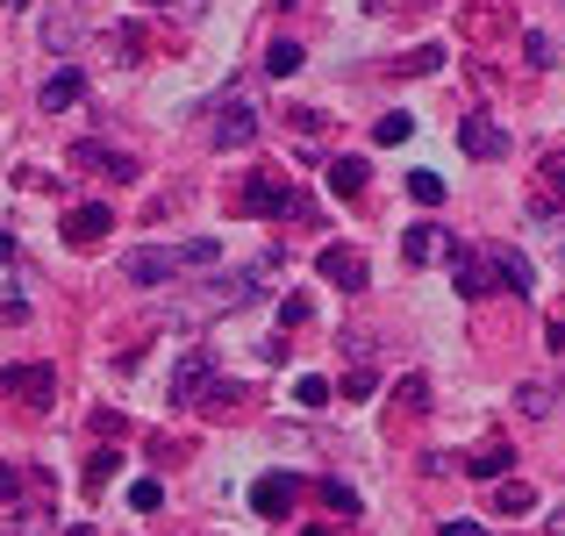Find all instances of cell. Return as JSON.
I'll use <instances>...</instances> for the list:
<instances>
[{
  "mask_svg": "<svg viewBox=\"0 0 565 536\" xmlns=\"http://www.w3.org/2000/svg\"><path fill=\"white\" fill-rule=\"evenodd\" d=\"M344 394H351V400H373V394H380V372H351Z\"/></svg>",
  "mask_w": 565,
  "mask_h": 536,
  "instance_id": "29",
  "label": "cell"
},
{
  "mask_svg": "<svg viewBox=\"0 0 565 536\" xmlns=\"http://www.w3.org/2000/svg\"><path fill=\"white\" fill-rule=\"evenodd\" d=\"M494 272H501V287H515V293H530V258H515V250H494Z\"/></svg>",
  "mask_w": 565,
  "mask_h": 536,
  "instance_id": "17",
  "label": "cell"
},
{
  "mask_svg": "<svg viewBox=\"0 0 565 536\" xmlns=\"http://www.w3.org/2000/svg\"><path fill=\"white\" fill-rule=\"evenodd\" d=\"M458 151H472V158H509V137H501L494 115H466V122H458Z\"/></svg>",
  "mask_w": 565,
  "mask_h": 536,
  "instance_id": "8",
  "label": "cell"
},
{
  "mask_svg": "<svg viewBox=\"0 0 565 536\" xmlns=\"http://www.w3.org/2000/svg\"><path fill=\"white\" fill-rule=\"evenodd\" d=\"M180 265H186V272H215L222 244H215V236H193V244H180Z\"/></svg>",
  "mask_w": 565,
  "mask_h": 536,
  "instance_id": "15",
  "label": "cell"
},
{
  "mask_svg": "<svg viewBox=\"0 0 565 536\" xmlns=\"http://www.w3.org/2000/svg\"><path fill=\"white\" fill-rule=\"evenodd\" d=\"M250 137H258V115H250V100H222V108L207 115V143H215V151H244Z\"/></svg>",
  "mask_w": 565,
  "mask_h": 536,
  "instance_id": "2",
  "label": "cell"
},
{
  "mask_svg": "<svg viewBox=\"0 0 565 536\" xmlns=\"http://www.w3.org/2000/svg\"><path fill=\"white\" fill-rule=\"evenodd\" d=\"M129 501H137V515H158V501H166V486H158V480H137V486H129Z\"/></svg>",
  "mask_w": 565,
  "mask_h": 536,
  "instance_id": "26",
  "label": "cell"
},
{
  "mask_svg": "<svg viewBox=\"0 0 565 536\" xmlns=\"http://www.w3.org/2000/svg\"><path fill=\"white\" fill-rule=\"evenodd\" d=\"M180 272H186L180 250H166V244L129 250V258H122V279H129V287H166V279H180Z\"/></svg>",
  "mask_w": 565,
  "mask_h": 536,
  "instance_id": "3",
  "label": "cell"
},
{
  "mask_svg": "<svg viewBox=\"0 0 565 536\" xmlns=\"http://www.w3.org/2000/svg\"><path fill=\"white\" fill-rule=\"evenodd\" d=\"M79 36H86V29H79V14H65V8H57L51 22H43V43H51V51H72Z\"/></svg>",
  "mask_w": 565,
  "mask_h": 536,
  "instance_id": "16",
  "label": "cell"
},
{
  "mask_svg": "<svg viewBox=\"0 0 565 536\" xmlns=\"http://www.w3.org/2000/svg\"><path fill=\"white\" fill-rule=\"evenodd\" d=\"M79 94H86V79H79V72H72V65H65V72H51V86H43V108L57 115V108H72V100H79Z\"/></svg>",
  "mask_w": 565,
  "mask_h": 536,
  "instance_id": "13",
  "label": "cell"
},
{
  "mask_svg": "<svg viewBox=\"0 0 565 536\" xmlns=\"http://www.w3.org/2000/svg\"><path fill=\"white\" fill-rule=\"evenodd\" d=\"M451 250H458V244L437 229V222H423V229H408V236H401V258H408V265H444Z\"/></svg>",
  "mask_w": 565,
  "mask_h": 536,
  "instance_id": "9",
  "label": "cell"
},
{
  "mask_svg": "<svg viewBox=\"0 0 565 536\" xmlns=\"http://www.w3.org/2000/svg\"><path fill=\"white\" fill-rule=\"evenodd\" d=\"M552 386H523V394H515V408H523V415H552Z\"/></svg>",
  "mask_w": 565,
  "mask_h": 536,
  "instance_id": "24",
  "label": "cell"
},
{
  "mask_svg": "<svg viewBox=\"0 0 565 536\" xmlns=\"http://www.w3.org/2000/svg\"><path fill=\"white\" fill-rule=\"evenodd\" d=\"M365 179H373V172H365V158H330V186L337 193H359Z\"/></svg>",
  "mask_w": 565,
  "mask_h": 536,
  "instance_id": "18",
  "label": "cell"
},
{
  "mask_svg": "<svg viewBox=\"0 0 565 536\" xmlns=\"http://www.w3.org/2000/svg\"><path fill=\"white\" fill-rule=\"evenodd\" d=\"M108 229H115V207H108V201H79V207L65 215V244H72V250H79V244H100Z\"/></svg>",
  "mask_w": 565,
  "mask_h": 536,
  "instance_id": "6",
  "label": "cell"
},
{
  "mask_svg": "<svg viewBox=\"0 0 565 536\" xmlns=\"http://www.w3.org/2000/svg\"><path fill=\"white\" fill-rule=\"evenodd\" d=\"M0 8H29V0H0Z\"/></svg>",
  "mask_w": 565,
  "mask_h": 536,
  "instance_id": "36",
  "label": "cell"
},
{
  "mask_svg": "<svg viewBox=\"0 0 565 536\" xmlns=\"http://www.w3.org/2000/svg\"><path fill=\"white\" fill-rule=\"evenodd\" d=\"M230 207L236 215H301V201H294L279 179H250L244 193H230Z\"/></svg>",
  "mask_w": 565,
  "mask_h": 536,
  "instance_id": "4",
  "label": "cell"
},
{
  "mask_svg": "<svg viewBox=\"0 0 565 536\" xmlns=\"http://www.w3.org/2000/svg\"><path fill=\"white\" fill-rule=\"evenodd\" d=\"M552 536H565V501H558V508H552Z\"/></svg>",
  "mask_w": 565,
  "mask_h": 536,
  "instance_id": "34",
  "label": "cell"
},
{
  "mask_svg": "<svg viewBox=\"0 0 565 536\" xmlns=\"http://www.w3.org/2000/svg\"><path fill=\"white\" fill-rule=\"evenodd\" d=\"M322 508H337V515H359V494H351L344 480H322Z\"/></svg>",
  "mask_w": 565,
  "mask_h": 536,
  "instance_id": "23",
  "label": "cell"
},
{
  "mask_svg": "<svg viewBox=\"0 0 565 536\" xmlns=\"http://www.w3.org/2000/svg\"><path fill=\"white\" fill-rule=\"evenodd\" d=\"M294 400H301V408H322V400H330V379H316V372H308V379L294 386Z\"/></svg>",
  "mask_w": 565,
  "mask_h": 536,
  "instance_id": "27",
  "label": "cell"
},
{
  "mask_svg": "<svg viewBox=\"0 0 565 536\" xmlns=\"http://www.w3.org/2000/svg\"><path fill=\"white\" fill-rule=\"evenodd\" d=\"M279 322H287V330H301V322H308V293H287V301H279Z\"/></svg>",
  "mask_w": 565,
  "mask_h": 536,
  "instance_id": "28",
  "label": "cell"
},
{
  "mask_svg": "<svg viewBox=\"0 0 565 536\" xmlns=\"http://www.w3.org/2000/svg\"><path fill=\"white\" fill-rule=\"evenodd\" d=\"M265 72H273V79H294V72H301V43H287V36H279L273 51H265Z\"/></svg>",
  "mask_w": 565,
  "mask_h": 536,
  "instance_id": "20",
  "label": "cell"
},
{
  "mask_svg": "<svg viewBox=\"0 0 565 536\" xmlns=\"http://www.w3.org/2000/svg\"><path fill=\"white\" fill-rule=\"evenodd\" d=\"M466 472H472V480H494V472H509V443H487V451H472Z\"/></svg>",
  "mask_w": 565,
  "mask_h": 536,
  "instance_id": "19",
  "label": "cell"
},
{
  "mask_svg": "<svg viewBox=\"0 0 565 536\" xmlns=\"http://www.w3.org/2000/svg\"><path fill=\"white\" fill-rule=\"evenodd\" d=\"M0 394L22 400V408H51V400H57V372L36 365V357H29V365H8V372H0Z\"/></svg>",
  "mask_w": 565,
  "mask_h": 536,
  "instance_id": "1",
  "label": "cell"
},
{
  "mask_svg": "<svg viewBox=\"0 0 565 536\" xmlns=\"http://www.w3.org/2000/svg\"><path fill=\"white\" fill-rule=\"evenodd\" d=\"M166 8H172V14H186V22H193V14H207V0H166Z\"/></svg>",
  "mask_w": 565,
  "mask_h": 536,
  "instance_id": "32",
  "label": "cell"
},
{
  "mask_svg": "<svg viewBox=\"0 0 565 536\" xmlns=\"http://www.w3.org/2000/svg\"><path fill=\"white\" fill-rule=\"evenodd\" d=\"M294 501H301V480H294V472H265V480L250 486V508H258L265 523H279V515H294Z\"/></svg>",
  "mask_w": 565,
  "mask_h": 536,
  "instance_id": "5",
  "label": "cell"
},
{
  "mask_svg": "<svg viewBox=\"0 0 565 536\" xmlns=\"http://www.w3.org/2000/svg\"><path fill=\"white\" fill-rule=\"evenodd\" d=\"M108 480H115V451H100L94 465H86V480H79V486H86V494H100V486H108Z\"/></svg>",
  "mask_w": 565,
  "mask_h": 536,
  "instance_id": "25",
  "label": "cell"
},
{
  "mask_svg": "<svg viewBox=\"0 0 565 536\" xmlns=\"http://www.w3.org/2000/svg\"><path fill=\"white\" fill-rule=\"evenodd\" d=\"M494 508L501 515H530V508H537V486H530V480H501L494 486Z\"/></svg>",
  "mask_w": 565,
  "mask_h": 536,
  "instance_id": "14",
  "label": "cell"
},
{
  "mask_svg": "<svg viewBox=\"0 0 565 536\" xmlns=\"http://www.w3.org/2000/svg\"><path fill=\"white\" fill-rule=\"evenodd\" d=\"M207 386H215V357H207V351H186L180 365H172V400L186 408V400H201Z\"/></svg>",
  "mask_w": 565,
  "mask_h": 536,
  "instance_id": "7",
  "label": "cell"
},
{
  "mask_svg": "<svg viewBox=\"0 0 565 536\" xmlns=\"http://www.w3.org/2000/svg\"><path fill=\"white\" fill-rule=\"evenodd\" d=\"M408 137H415V115H401V108H394V115H380L373 143H408Z\"/></svg>",
  "mask_w": 565,
  "mask_h": 536,
  "instance_id": "21",
  "label": "cell"
},
{
  "mask_svg": "<svg viewBox=\"0 0 565 536\" xmlns=\"http://www.w3.org/2000/svg\"><path fill=\"white\" fill-rule=\"evenodd\" d=\"M458 293H466V301H480V293H494L501 287V272H494V250H472V258H458Z\"/></svg>",
  "mask_w": 565,
  "mask_h": 536,
  "instance_id": "10",
  "label": "cell"
},
{
  "mask_svg": "<svg viewBox=\"0 0 565 536\" xmlns=\"http://www.w3.org/2000/svg\"><path fill=\"white\" fill-rule=\"evenodd\" d=\"M65 536H94V529H86V523H79V529H65Z\"/></svg>",
  "mask_w": 565,
  "mask_h": 536,
  "instance_id": "35",
  "label": "cell"
},
{
  "mask_svg": "<svg viewBox=\"0 0 565 536\" xmlns=\"http://www.w3.org/2000/svg\"><path fill=\"white\" fill-rule=\"evenodd\" d=\"M408 201L437 207V201H444V179H437V172H408Z\"/></svg>",
  "mask_w": 565,
  "mask_h": 536,
  "instance_id": "22",
  "label": "cell"
},
{
  "mask_svg": "<svg viewBox=\"0 0 565 536\" xmlns=\"http://www.w3.org/2000/svg\"><path fill=\"white\" fill-rule=\"evenodd\" d=\"M537 172H544V186H552V193H558V201H565V151H552V158H544V165H537Z\"/></svg>",
  "mask_w": 565,
  "mask_h": 536,
  "instance_id": "30",
  "label": "cell"
},
{
  "mask_svg": "<svg viewBox=\"0 0 565 536\" xmlns=\"http://www.w3.org/2000/svg\"><path fill=\"white\" fill-rule=\"evenodd\" d=\"M308 536H330V529H308Z\"/></svg>",
  "mask_w": 565,
  "mask_h": 536,
  "instance_id": "37",
  "label": "cell"
},
{
  "mask_svg": "<svg viewBox=\"0 0 565 536\" xmlns=\"http://www.w3.org/2000/svg\"><path fill=\"white\" fill-rule=\"evenodd\" d=\"M322 279L344 287V293H359L365 287V258H359V250H322Z\"/></svg>",
  "mask_w": 565,
  "mask_h": 536,
  "instance_id": "11",
  "label": "cell"
},
{
  "mask_svg": "<svg viewBox=\"0 0 565 536\" xmlns=\"http://www.w3.org/2000/svg\"><path fill=\"white\" fill-rule=\"evenodd\" d=\"M79 165H94V172H108V179H137V158L129 151H108V143H79Z\"/></svg>",
  "mask_w": 565,
  "mask_h": 536,
  "instance_id": "12",
  "label": "cell"
},
{
  "mask_svg": "<svg viewBox=\"0 0 565 536\" xmlns=\"http://www.w3.org/2000/svg\"><path fill=\"white\" fill-rule=\"evenodd\" d=\"M8 258H14V236H8V229H0V265H8Z\"/></svg>",
  "mask_w": 565,
  "mask_h": 536,
  "instance_id": "33",
  "label": "cell"
},
{
  "mask_svg": "<svg viewBox=\"0 0 565 536\" xmlns=\"http://www.w3.org/2000/svg\"><path fill=\"white\" fill-rule=\"evenodd\" d=\"M437 536H487V529H480V523H472V515H451V523H444Z\"/></svg>",
  "mask_w": 565,
  "mask_h": 536,
  "instance_id": "31",
  "label": "cell"
}]
</instances>
